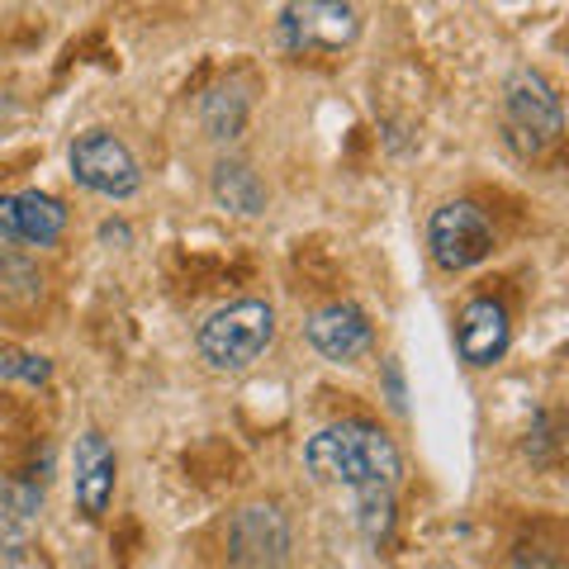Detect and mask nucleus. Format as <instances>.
Segmentation results:
<instances>
[{
    "label": "nucleus",
    "mask_w": 569,
    "mask_h": 569,
    "mask_svg": "<svg viewBox=\"0 0 569 569\" xmlns=\"http://www.w3.org/2000/svg\"><path fill=\"white\" fill-rule=\"evenodd\" d=\"M309 470L328 485H347V489H395L403 475L399 447L389 441L380 427L366 422H332L309 441Z\"/></svg>",
    "instance_id": "obj_1"
},
{
    "label": "nucleus",
    "mask_w": 569,
    "mask_h": 569,
    "mask_svg": "<svg viewBox=\"0 0 569 569\" xmlns=\"http://www.w3.org/2000/svg\"><path fill=\"white\" fill-rule=\"evenodd\" d=\"M276 313L266 299H238L204 318L200 328V356L213 370H247L257 356L271 347Z\"/></svg>",
    "instance_id": "obj_2"
},
{
    "label": "nucleus",
    "mask_w": 569,
    "mask_h": 569,
    "mask_svg": "<svg viewBox=\"0 0 569 569\" xmlns=\"http://www.w3.org/2000/svg\"><path fill=\"white\" fill-rule=\"evenodd\" d=\"M427 242H432L437 266H447V271H466V266H479L493 252V223H489V213L479 204L456 200V204H441L432 213Z\"/></svg>",
    "instance_id": "obj_3"
},
{
    "label": "nucleus",
    "mask_w": 569,
    "mask_h": 569,
    "mask_svg": "<svg viewBox=\"0 0 569 569\" xmlns=\"http://www.w3.org/2000/svg\"><path fill=\"white\" fill-rule=\"evenodd\" d=\"M508 129L522 152H546L560 138V96L541 71H512L508 81Z\"/></svg>",
    "instance_id": "obj_4"
},
{
    "label": "nucleus",
    "mask_w": 569,
    "mask_h": 569,
    "mask_svg": "<svg viewBox=\"0 0 569 569\" xmlns=\"http://www.w3.org/2000/svg\"><path fill=\"white\" fill-rule=\"evenodd\" d=\"M71 176H77L86 190L110 194V200L133 194L138 181H142L133 152L123 148L114 133H104V129H91V133H81L77 142H71Z\"/></svg>",
    "instance_id": "obj_5"
},
{
    "label": "nucleus",
    "mask_w": 569,
    "mask_h": 569,
    "mask_svg": "<svg viewBox=\"0 0 569 569\" xmlns=\"http://www.w3.org/2000/svg\"><path fill=\"white\" fill-rule=\"evenodd\" d=\"M280 33H284V48L295 52H342L361 33V14L351 6L309 0V6H290L280 14Z\"/></svg>",
    "instance_id": "obj_6"
},
{
    "label": "nucleus",
    "mask_w": 569,
    "mask_h": 569,
    "mask_svg": "<svg viewBox=\"0 0 569 569\" xmlns=\"http://www.w3.org/2000/svg\"><path fill=\"white\" fill-rule=\"evenodd\" d=\"M62 228H67V209L52 194H39V190L0 194V238L48 247L62 238Z\"/></svg>",
    "instance_id": "obj_7"
},
{
    "label": "nucleus",
    "mask_w": 569,
    "mask_h": 569,
    "mask_svg": "<svg viewBox=\"0 0 569 569\" xmlns=\"http://www.w3.org/2000/svg\"><path fill=\"white\" fill-rule=\"evenodd\" d=\"M290 546V531L276 508H242L233 522V560L242 569H276Z\"/></svg>",
    "instance_id": "obj_8"
},
{
    "label": "nucleus",
    "mask_w": 569,
    "mask_h": 569,
    "mask_svg": "<svg viewBox=\"0 0 569 569\" xmlns=\"http://www.w3.org/2000/svg\"><path fill=\"white\" fill-rule=\"evenodd\" d=\"M309 342L328 361H356L370 351V323L356 305H328L309 318Z\"/></svg>",
    "instance_id": "obj_9"
},
{
    "label": "nucleus",
    "mask_w": 569,
    "mask_h": 569,
    "mask_svg": "<svg viewBox=\"0 0 569 569\" xmlns=\"http://www.w3.org/2000/svg\"><path fill=\"white\" fill-rule=\"evenodd\" d=\"M114 447L104 441L100 432H81L77 437V503L86 518H100L110 508V493H114Z\"/></svg>",
    "instance_id": "obj_10"
},
{
    "label": "nucleus",
    "mask_w": 569,
    "mask_h": 569,
    "mask_svg": "<svg viewBox=\"0 0 569 569\" xmlns=\"http://www.w3.org/2000/svg\"><path fill=\"white\" fill-rule=\"evenodd\" d=\"M508 313L503 305H493V299H475L460 313V328H456V342H460V356H466L470 366H493L498 356L508 351Z\"/></svg>",
    "instance_id": "obj_11"
},
{
    "label": "nucleus",
    "mask_w": 569,
    "mask_h": 569,
    "mask_svg": "<svg viewBox=\"0 0 569 569\" xmlns=\"http://www.w3.org/2000/svg\"><path fill=\"white\" fill-rule=\"evenodd\" d=\"M213 194H219V204L238 209V213H261V204H266L261 181L242 162H223L213 171Z\"/></svg>",
    "instance_id": "obj_12"
},
{
    "label": "nucleus",
    "mask_w": 569,
    "mask_h": 569,
    "mask_svg": "<svg viewBox=\"0 0 569 569\" xmlns=\"http://www.w3.org/2000/svg\"><path fill=\"white\" fill-rule=\"evenodd\" d=\"M33 512H39V489L33 485H14V479H0V537L20 541Z\"/></svg>",
    "instance_id": "obj_13"
},
{
    "label": "nucleus",
    "mask_w": 569,
    "mask_h": 569,
    "mask_svg": "<svg viewBox=\"0 0 569 569\" xmlns=\"http://www.w3.org/2000/svg\"><path fill=\"white\" fill-rule=\"evenodd\" d=\"M0 290H6V295H20V299L39 295V276H33L29 261L14 257L6 242H0Z\"/></svg>",
    "instance_id": "obj_14"
},
{
    "label": "nucleus",
    "mask_w": 569,
    "mask_h": 569,
    "mask_svg": "<svg viewBox=\"0 0 569 569\" xmlns=\"http://www.w3.org/2000/svg\"><path fill=\"white\" fill-rule=\"evenodd\" d=\"M361 527L370 541L389 531V489H361Z\"/></svg>",
    "instance_id": "obj_15"
},
{
    "label": "nucleus",
    "mask_w": 569,
    "mask_h": 569,
    "mask_svg": "<svg viewBox=\"0 0 569 569\" xmlns=\"http://www.w3.org/2000/svg\"><path fill=\"white\" fill-rule=\"evenodd\" d=\"M48 361L43 356H29V351H6L0 356V376H14V380H29V385H43L48 380Z\"/></svg>",
    "instance_id": "obj_16"
},
{
    "label": "nucleus",
    "mask_w": 569,
    "mask_h": 569,
    "mask_svg": "<svg viewBox=\"0 0 569 569\" xmlns=\"http://www.w3.org/2000/svg\"><path fill=\"white\" fill-rule=\"evenodd\" d=\"M518 569H527V565H518ZM531 569H560L556 550H531Z\"/></svg>",
    "instance_id": "obj_17"
}]
</instances>
